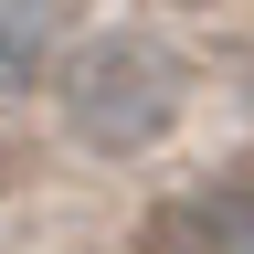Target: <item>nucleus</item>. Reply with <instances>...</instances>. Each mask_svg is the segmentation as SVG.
<instances>
[{
    "mask_svg": "<svg viewBox=\"0 0 254 254\" xmlns=\"http://www.w3.org/2000/svg\"><path fill=\"white\" fill-rule=\"evenodd\" d=\"M190 95V64L159 43V32H95V43L64 64V127L95 148V159H138L170 138Z\"/></svg>",
    "mask_w": 254,
    "mask_h": 254,
    "instance_id": "f257e3e1",
    "label": "nucleus"
},
{
    "mask_svg": "<svg viewBox=\"0 0 254 254\" xmlns=\"http://www.w3.org/2000/svg\"><path fill=\"white\" fill-rule=\"evenodd\" d=\"M138 254H254V170L190 180L138 222Z\"/></svg>",
    "mask_w": 254,
    "mask_h": 254,
    "instance_id": "f03ea898",
    "label": "nucleus"
},
{
    "mask_svg": "<svg viewBox=\"0 0 254 254\" xmlns=\"http://www.w3.org/2000/svg\"><path fill=\"white\" fill-rule=\"evenodd\" d=\"M53 21H64V0H0V95L53 64Z\"/></svg>",
    "mask_w": 254,
    "mask_h": 254,
    "instance_id": "7ed1b4c3",
    "label": "nucleus"
},
{
    "mask_svg": "<svg viewBox=\"0 0 254 254\" xmlns=\"http://www.w3.org/2000/svg\"><path fill=\"white\" fill-rule=\"evenodd\" d=\"M0 180H11V159H0Z\"/></svg>",
    "mask_w": 254,
    "mask_h": 254,
    "instance_id": "20e7f679",
    "label": "nucleus"
}]
</instances>
